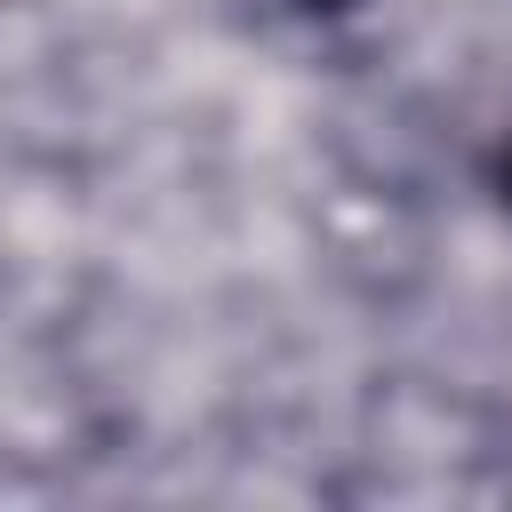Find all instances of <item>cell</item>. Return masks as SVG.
Masks as SVG:
<instances>
[{
	"mask_svg": "<svg viewBox=\"0 0 512 512\" xmlns=\"http://www.w3.org/2000/svg\"><path fill=\"white\" fill-rule=\"evenodd\" d=\"M312 8H336V0H312Z\"/></svg>",
	"mask_w": 512,
	"mask_h": 512,
	"instance_id": "6da1fadb",
	"label": "cell"
}]
</instances>
